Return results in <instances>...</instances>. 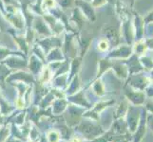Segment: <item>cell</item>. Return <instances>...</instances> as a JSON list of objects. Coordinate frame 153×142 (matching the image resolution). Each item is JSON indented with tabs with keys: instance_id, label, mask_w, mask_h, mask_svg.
<instances>
[{
	"instance_id": "1",
	"label": "cell",
	"mask_w": 153,
	"mask_h": 142,
	"mask_svg": "<svg viewBox=\"0 0 153 142\" xmlns=\"http://www.w3.org/2000/svg\"><path fill=\"white\" fill-rule=\"evenodd\" d=\"M138 122V113H130L128 116V123L131 131H134Z\"/></svg>"
},
{
	"instance_id": "2",
	"label": "cell",
	"mask_w": 153,
	"mask_h": 142,
	"mask_svg": "<svg viewBox=\"0 0 153 142\" xmlns=\"http://www.w3.org/2000/svg\"><path fill=\"white\" fill-rule=\"evenodd\" d=\"M151 126H152V129H153V123L151 122Z\"/></svg>"
}]
</instances>
